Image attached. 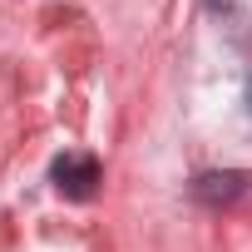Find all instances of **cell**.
Instances as JSON below:
<instances>
[{
    "instance_id": "cell-1",
    "label": "cell",
    "mask_w": 252,
    "mask_h": 252,
    "mask_svg": "<svg viewBox=\"0 0 252 252\" xmlns=\"http://www.w3.org/2000/svg\"><path fill=\"white\" fill-rule=\"evenodd\" d=\"M99 158H89V154H64L60 163H55V188L64 193V198H74V203H84V198H94V188H99Z\"/></svg>"
},
{
    "instance_id": "cell-2",
    "label": "cell",
    "mask_w": 252,
    "mask_h": 252,
    "mask_svg": "<svg viewBox=\"0 0 252 252\" xmlns=\"http://www.w3.org/2000/svg\"><path fill=\"white\" fill-rule=\"evenodd\" d=\"M247 188H252V173H237V168H227V173H198L193 178V198L208 203V208H227Z\"/></svg>"
},
{
    "instance_id": "cell-3",
    "label": "cell",
    "mask_w": 252,
    "mask_h": 252,
    "mask_svg": "<svg viewBox=\"0 0 252 252\" xmlns=\"http://www.w3.org/2000/svg\"><path fill=\"white\" fill-rule=\"evenodd\" d=\"M247 99H252V89H247Z\"/></svg>"
}]
</instances>
